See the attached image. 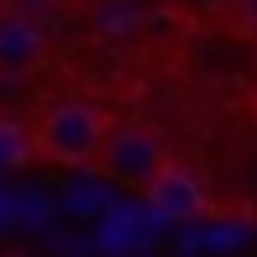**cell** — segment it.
Here are the masks:
<instances>
[{"label": "cell", "instance_id": "3957f363", "mask_svg": "<svg viewBox=\"0 0 257 257\" xmlns=\"http://www.w3.org/2000/svg\"><path fill=\"white\" fill-rule=\"evenodd\" d=\"M147 205L158 210V215H168V220H179V226H194V220H205L210 215V194H205V184L194 179L189 168H184L179 158L168 163V168L153 179V189L142 194Z\"/></svg>", "mask_w": 257, "mask_h": 257}, {"label": "cell", "instance_id": "7a4b0ae2", "mask_svg": "<svg viewBox=\"0 0 257 257\" xmlns=\"http://www.w3.org/2000/svg\"><path fill=\"white\" fill-rule=\"evenodd\" d=\"M168 163H173V153L153 126H110L95 153V173L126 194H147Z\"/></svg>", "mask_w": 257, "mask_h": 257}, {"label": "cell", "instance_id": "5b68a950", "mask_svg": "<svg viewBox=\"0 0 257 257\" xmlns=\"http://www.w3.org/2000/svg\"><path fill=\"white\" fill-rule=\"evenodd\" d=\"M32 158V132L16 121H0V163H27Z\"/></svg>", "mask_w": 257, "mask_h": 257}, {"label": "cell", "instance_id": "6da1fadb", "mask_svg": "<svg viewBox=\"0 0 257 257\" xmlns=\"http://www.w3.org/2000/svg\"><path fill=\"white\" fill-rule=\"evenodd\" d=\"M110 126L115 121L95 100H53L27 126L32 132V158L48 163V168H95V153H100Z\"/></svg>", "mask_w": 257, "mask_h": 257}, {"label": "cell", "instance_id": "8992f818", "mask_svg": "<svg viewBox=\"0 0 257 257\" xmlns=\"http://www.w3.org/2000/svg\"><path fill=\"white\" fill-rule=\"evenodd\" d=\"M6 11H16V16H37V21H48L63 11V0H6Z\"/></svg>", "mask_w": 257, "mask_h": 257}, {"label": "cell", "instance_id": "52a82bcc", "mask_svg": "<svg viewBox=\"0 0 257 257\" xmlns=\"http://www.w3.org/2000/svg\"><path fill=\"white\" fill-rule=\"evenodd\" d=\"M0 11H6V0H0Z\"/></svg>", "mask_w": 257, "mask_h": 257}, {"label": "cell", "instance_id": "277c9868", "mask_svg": "<svg viewBox=\"0 0 257 257\" xmlns=\"http://www.w3.org/2000/svg\"><path fill=\"white\" fill-rule=\"evenodd\" d=\"M48 63V32L37 16L0 11V79H27Z\"/></svg>", "mask_w": 257, "mask_h": 257}]
</instances>
